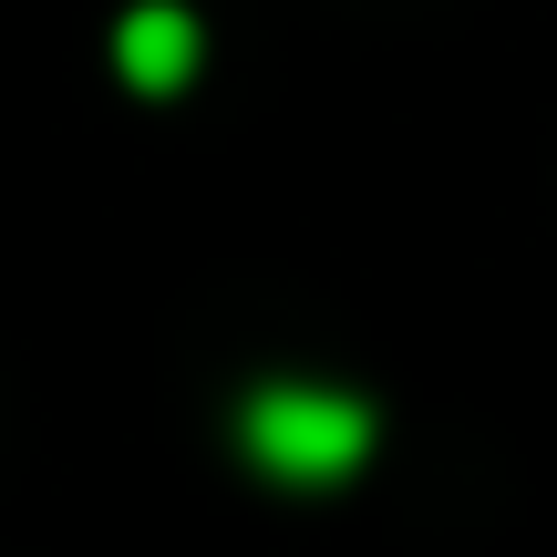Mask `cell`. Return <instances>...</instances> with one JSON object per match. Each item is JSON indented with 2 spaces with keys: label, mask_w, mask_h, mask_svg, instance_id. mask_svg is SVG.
Returning a JSON list of instances; mask_svg holds the SVG:
<instances>
[{
  "label": "cell",
  "mask_w": 557,
  "mask_h": 557,
  "mask_svg": "<svg viewBox=\"0 0 557 557\" xmlns=\"http://www.w3.org/2000/svg\"><path fill=\"white\" fill-rule=\"evenodd\" d=\"M238 444L278 485H341L372 455V403L341 393V382H259L238 403Z\"/></svg>",
  "instance_id": "1"
},
{
  "label": "cell",
  "mask_w": 557,
  "mask_h": 557,
  "mask_svg": "<svg viewBox=\"0 0 557 557\" xmlns=\"http://www.w3.org/2000/svg\"><path fill=\"white\" fill-rule=\"evenodd\" d=\"M114 62H124V83H135V94H176V83L197 73V21H186L176 0H145V11H124Z\"/></svg>",
  "instance_id": "2"
}]
</instances>
